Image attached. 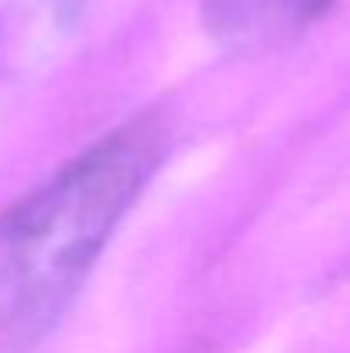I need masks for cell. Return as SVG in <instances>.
<instances>
[{"label":"cell","mask_w":350,"mask_h":353,"mask_svg":"<svg viewBox=\"0 0 350 353\" xmlns=\"http://www.w3.org/2000/svg\"><path fill=\"white\" fill-rule=\"evenodd\" d=\"M165 151L162 114H137L0 210V353L52 336Z\"/></svg>","instance_id":"cell-1"},{"label":"cell","mask_w":350,"mask_h":353,"mask_svg":"<svg viewBox=\"0 0 350 353\" xmlns=\"http://www.w3.org/2000/svg\"><path fill=\"white\" fill-rule=\"evenodd\" d=\"M333 0H200L206 34L233 55H264L302 38Z\"/></svg>","instance_id":"cell-2"},{"label":"cell","mask_w":350,"mask_h":353,"mask_svg":"<svg viewBox=\"0 0 350 353\" xmlns=\"http://www.w3.org/2000/svg\"><path fill=\"white\" fill-rule=\"evenodd\" d=\"M86 0H0V72L41 65L76 28Z\"/></svg>","instance_id":"cell-3"}]
</instances>
